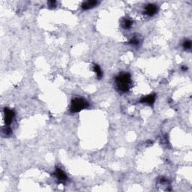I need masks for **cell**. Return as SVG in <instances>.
Here are the masks:
<instances>
[{"mask_svg":"<svg viewBox=\"0 0 192 192\" xmlns=\"http://www.w3.org/2000/svg\"><path fill=\"white\" fill-rule=\"evenodd\" d=\"M117 89L120 92H128L131 87V77L128 73H122L116 77Z\"/></svg>","mask_w":192,"mask_h":192,"instance_id":"obj_1","label":"cell"},{"mask_svg":"<svg viewBox=\"0 0 192 192\" xmlns=\"http://www.w3.org/2000/svg\"><path fill=\"white\" fill-rule=\"evenodd\" d=\"M89 106V104L86 99L83 98H75L71 101L70 110L71 113H76L80 112L81 110L87 109Z\"/></svg>","mask_w":192,"mask_h":192,"instance_id":"obj_2","label":"cell"},{"mask_svg":"<svg viewBox=\"0 0 192 192\" xmlns=\"http://www.w3.org/2000/svg\"><path fill=\"white\" fill-rule=\"evenodd\" d=\"M4 114H5V122L6 125H11L15 116L14 111L9 109L8 108H6L4 109Z\"/></svg>","mask_w":192,"mask_h":192,"instance_id":"obj_3","label":"cell"},{"mask_svg":"<svg viewBox=\"0 0 192 192\" xmlns=\"http://www.w3.org/2000/svg\"><path fill=\"white\" fill-rule=\"evenodd\" d=\"M55 176L57 177V179L59 181V182L61 183H65V182L67 181L68 177L67 175L65 174V173L62 170V169H60V168H57L56 169V171H55Z\"/></svg>","mask_w":192,"mask_h":192,"instance_id":"obj_4","label":"cell"},{"mask_svg":"<svg viewBox=\"0 0 192 192\" xmlns=\"http://www.w3.org/2000/svg\"><path fill=\"white\" fill-rule=\"evenodd\" d=\"M158 6L154 4H148L145 8V13H146L148 16L152 17L154 16L156 13L158 12Z\"/></svg>","mask_w":192,"mask_h":192,"instance_id":"obj_5","label":"cell"},{"mask_svg":"<svg viewBox=\"0 0 192 192\" xmlns=\"http://www.w3.org/2000/svg\"><path fill=\"white\" fill-rule=\"evenodd\" d=\"M155 94H151L146 97H143L140 99V102L143 104H147L149 105H152L155 103Z\"/></svg>","mask_w":192,"mask_h":192,"instance_id":"obj_6","label":"cell"},{"mask_svg":"<svg viewBox=\"0 0 192 192\" xmlns=\"http://www.w3.org/2000/svg\"><path fill=\"white\" fill-rule=\"evenodd\" d=\"M99 4V2L98 1H87V2H85L82 4V8L83 10H89V9H91L92 8L97 6Z\"/></svg>","mask_w":192,"mask_h":192,"instance_id":"obj_7","label":"cell"},{"mask_svg":"<svg viewBox=\"0 0 192 192\" xmlns=\"http://www.w3.org/2000/svg\"><path fill=\"white\" fill-rule=\"evenodd\" d=\"M133 21L129 18H125L122 23V26L125 29H128L132 27Z\"/></svg>","mask_w":192,"mask_h":192,"instance_id":"obj_8","label":"cell"},{"mask_svg":"<svg viewBox=\"0 0 192 192\" xmlns=\"http://www.w3.org/2000/svg\"><path fill=\"white\" fill-rule=\"evenodd\" d=\"M93 70L94 71H95V74H96V75H97L98 79L99 80L101 79L103 77V72L102 71H101V68L99 67V65L95 64L93 66Z\"/></svg>","mask_w":192,"mask_h":192,"instance_id":"obj_9","label":"cell"},{"mask_svg":"<svg viewBox=\"0 0 192 192\" xmlns=\"http://www.w3.org/2000/svg\"><path fill=\"white\" fill-rule=\"evenodd\" d=\"M183 48L185 50H189L191 48V41L190 40H185L183 42Z\"/></svg>","mask_w":192,"mask_h":192,"instance_id":"obj_10","label":"cell"},{"mask_svg":"<svg viewBox=\"0 0 192 192\" xmlns=\"http://www.w3.org/2000/svg\"><path fill=\"white\" fill-rule=\"evenodd\" d=\"M128 43L130 44H131V45H134V46H136V45H138V44H139L140 41H139V39H138V38L134 37V38H132L131 39Z\"/></svg>","mask_w":192,"mask_h":192,"instance_id":"obj_11","label":"cell"},{"mask_svg":"<svg viewBox=\"0 0 192 192\" xmlns=\"http://www.w3.org/2000/svg\"><path fill=\"white\" fill-rule=\"evenodd\" d=\"M11 132H12V131H11V129L10 127H8V126H6V128H4L3 133L6 134V135H10V134H11Z\"/></svg>","mask_w":192,"mask_h":192,"instance_id":"obj_12","label":"cell"},{"mask_svg":"<svg viewBox=\"0 0 192 192\" xmlns=\"http://www.w3.org/2000/svg\"><path fill=\"white\" fill-rule=\"evenodd\" d=\"M47 4L49 8H56L57 2H56V1H50V2H48Z\"/></svg>","mask_w":192,"mask_h":192,"instance_id":"obj_13","label":"cell"},{"mask_svg":"<svg viewBox=\"0 0 192 192\" xmlns=\"http://www.w3.org/2000/svg\"><path fill=\"white\" fill-rule=\"evenodd\" d=\"M187 69H188V68H187V67H185V66H182V70L184 71H185Z\"/></svg>","mask_w":192,"mask_h":192,"instance_id":"obj_14","label":"cell"}]
</instances>
